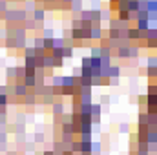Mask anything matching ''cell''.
<instances>
[{
	"label": "cell",
	"instance_id": "cell-3",
	"mask_svg": "<svg viewBox=\"0 0 157 155\" xmlns=\"http://www.w3.org/2000/svg\"><path fill=\"white\" fill-rule=\"evenodd\" d=\"M6 104H7V97L4 93H0V108H4Z\"/></svg>",
	"mask_w": 157,
	"mask_h": 155
},
{
	"label": "cell",
	"instance_id": "cell-8",
	"mask_svg": "<svg viewBox=\"0 0 157 155\" xmlns=\"http://www.w3.org/2000/svg\"><path fill=\"white\" fill-rule=\"evenodd\" d=\"M121 131L126 133V131H128V124H121Z\"/></svg>",
	"mask_w": 157,
	"mask_h": 155
},
{
	"label": "cell",
	"instance_id": "cell-2",
	"mask_svg": "<svg viewBox=\"0 0 157 155\" xmlns=\"http://www.w3.org/2000/svg\"><path fill=\"white\" fill-rule=\"evenodd\" d=\"M80 141L82 142H91V133H80Z\"/></svg>",
	"mask_w": 157,
	"mask_h": 155
},
{
	"label": "cell",
	"instance_id": "cell-4",
	"mask_svg": "<svg viewBox=\"0 0 157 155\" xmlns=\"http://www.w3.org/2000/svg\"><path fill=\"white\" fill-rule=\"evenodd\" d=\"M26 93V86H18L17 88V95H24Z\"/></svg>",
	"mask_w": 157,
	"mask_h": 155
},
{
	"label": "cell",
	"instance_id": "cell-9",
	"mask_svg": "<svg viewBox=\"0 0 157 155\" xmlns=\"http://www.w3.org/2000/svg\"><path fill=\"white\" fill-rule=\"evenodd\" d=\"M44 155H55L53 152H44Z\"/></svg>",
	"mask_w": 157,
	"mask_h": 155
},
{
	"label": "cell",
	"instance_id": "cell-6",
	"mask_svg": "<svg viewBox=\"0 0 157 155\" xmlns=\"http://www.w3.org/2000/svg\"><path fill=\"white\" fill-rule=\"evenodd\" d=\"M110 75H112V77H113V75L117 77L119 75V68H110Z\"/></svg>",
	"mask_w": 157,
	"mask_h": 155
},
{
	"label": "cell",
	"instance_id": "cell-7",
	"mask_svg": "<svg viewBox=\"0 0 157 155\" xmlns=\"http://www.w3.org/2000/svg\"><path fill=\"white\" fill-rule=\"evenodd\" d=\"M35 141H37V142L44 141V133H37V135H35Z\"/></svg>",
	"mask_w": 157,
	"mask_h": 155
},
{
	"label": "cell",
	"instance_id": "cell-5",
	"mask_svg": "<svg viewBox=\"0 0 157 155\" xmlns=\"http://www.w3.org/2000/svg\"><path fill=\"white\" fill-rule=\"evenodd\" d=\"M26 102H28V104H35V97H33V95H29V97L26 95Z\"/></svg>",
	"mask_w": 157,
	"mask_h": 155
},
{
	"label": "cell",
	"instance_id": "cell-1",
	"mask_svg": "<svg viewBox=\"0 0 157 155\" xmlns=\"http://www.w3.org/2000/svg\"><path fill=\"white\" fill-rule=\"evenodd\" d=\"M62 112H64V108H62V104H60V102L53 106V113H55V115H62Z\"/></svg>",
	"mask_w": 157,
	"mask_h": 155
}]
</instances>
